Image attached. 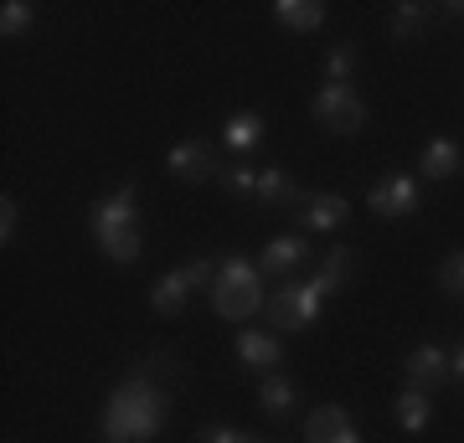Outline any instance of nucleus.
I'll return each mask as SVG.
<instances>
[{"mask_svg":"<svg viewBox=\"0 0 464 443\" xmlns=\"http://www.w3.org/2000/svg\"><path fill=\"white\" fill-rule=\"evenodd\" d=\"M166 408H170V392L155 381L150 366H140L103 402V423H99L103 443H150L160 433V423H166Z\"/></svg>","mask_w":464,"mask_h":443,"instance_id":"1","label":"nucleus"},{"mask_svg":"<svg viewBox=\"0 0 464 443\" xmlns=\"http://www.w3.org/2000/svg\"><path fill=\"white\" fill-rule=\"evenodd\" d=\"M268 304L264 294V274L253 258H222L217 263V284H212V310L217 320H253Z\"/></svg>","mask_w":464,"mask_h":443,"instance_id":"2","label":"nucleus"},{"mask_svg":"<svg viewBox=\"0 0 464 443\" xmlns=\"http://www.w3.org/2000/svg\"><path fill=\"white\" fill-rule=\"evenodd\" d=\"M320 304H325V294L310 279H289L268 294L264 314L274 320V330H310L320 320Z\"/></svg>","mask_w":464,"mask_h":443,"instance_id":"3","label":"nucleus"},{"mask_svg":"<svg viewBox=\"0 0 464 443\" xmlns=\"http://www.w3.org/2000/svg\"><path fill=\"white\" fill-rule=\"evenodd\" d=\"M310 114H315L320 130L331 134H356L366 124V103L351 82H325L315 99H310Z\"/></svg>","mask_w":464,"mask_h":443,"instance_id":"4","label":"nucleus"},{"mask_svg":"<svg viewBox=\"0 0 464 443\" xmlns=\"http://www.w3.org/2000/svg\"><path fill=\"white\" fill-rule=\"evenodd\" d=\"M88 227H93V237L119 232V227H140V191H134V186H119V191L99 197L93 212H88Z\"/></svg>","mask_w":464,"mask_h":443,"instance_id":"5","label":"nucleus"},{"mask_svg":"<svg viewBox=\"0 0 464 443\" xmlns=\"http://www.w3.org/2000/svg\"><path fill=\"white\" fill-rule=\"evenodd\" d=\"M166 165H170V176H176V181L201 186V181H212V176H217V149L207 145V140H181V145H170Z\"/></svg>","mask_w":464,"mask_h":443,"instance_id":"6","label":"nucleus"},{"mask_svg":"<svg viewBox=\"0 0 464 443\" xmlns=\"http://www.w3.org/2000/svg\"><path fill=\"white\" fill-rule=\"evenodd\" d=\"M418 181L413 176H382L372 191H366V207L377 217H413L418 212Z\"/></svg>","mask_w":464,"mask_h":443,"instance_id":"7","label":"nucleus"},{"mask_svg":"<svg viewBox=\"0 0 464 443\" xmlns=\"http://www.w3.org/2000/svg\"><path fill=\"white\" fill-rule=\"evenodd\" d=\"M402 371H408V387L433 392V387H444V381H449V351H444V345H433V341H423V345L408 351Z\"/></svg>","mask_w":464,"mask_h":443,"instance_id":"8","label":"nucleus"},{"mask_svg":"<svg viewBox=\"0 0 464 443\" xmlns=\"http://www.w3.org/2000/svg\"><path fill=\"white\" fill-rule=\"evenodd\" d=\"M351 217V201L335 191H310L299 207V232H341Z\"/></svg>","mask_w":464,"mask_h":443,"instance_id":"9","label":"nucleus"},{"mask_svg":"<svg viewBox=\"0 0 464 443\" xmlns=\"http://www.w3.org/2000/svg\"><path fill=\"white\" fill-rule=\"evenodd\" d=\"M304 443H362V428L351 423L346 408L325 402V408H315L304 418Z\"/></svg>","mask_w":464,"mask_h":443,"instance_id":"10","label":"nucleus"},{"mask_svg":"<svg viewBox=\"0 0 464 443\" xmlns=\"http://www.w3.org/2000/svg\"><path fill=\"white\" fill-rule=\"evenodd\" d=\"M304 258H310V243H304L299 232H289V237H274V243L258 253V274H264V279H289Z\"/></svg>","mask_w":464,"mask_h":443,"instance_id":"11","label":"nucleus"},{"mask_svg":"<svg viewBox=\"0 0 464 443\" xmlns=\"http://www.w3.org/2000/svg\"><path fill=\"white\" fill-rule=\"evenodd\" d=\"M237 361L248 371H279L284 361V345L274 330H237Z\"/></svg>","mask_w":464,"mask_h":443,"instance_id":"12","label":"nucleus"},{"mask_svg":"<svg viewBox=\"0 0 464 443\" xmlns=\"http://www.w3.org/2000/svg\"><path fill=\"white\" fill-rule=\"evenodd\" d=\"M191 274L186 268H170V274H160L155 279V289H150V310L160 314V320H176V314L186 310V299H191Z\"/></svg>","mask_w":464,"mask_h":443,"instance_id":"13","label":"nucleus"},{"mask_svg":"<svg viewBox=\"0 0 464 443\" xmlns=\"http://www.w3.org/2000/svg\"><path fill=\"white\" fill-rule=\"evenodd\" d=\"M418 165H423V181H449V176H459V165H464L459 140L433 134L429 145H423V155H418Z\"/></svg>","mask_w":464,"mask_h":443,"instance_id":"14","label":"nucleus"},{"mask_svg":"<svg viewBox=\"0 0 464 443\" xmlns=\"http://www.w3.org/2000/svg\"><path fill=\"white\" fill-rule=\"evenodd\" d=\"M264 134H268L264 114H253V109H237V114L222 124V145H227L232 155H253V149L264 145Z\"/></svg>","mask_w":464,"mask_h":443,"instance_id":"15","label":"nucleus"},{"mask_svg":"<svg viewBox=\"0 0 464 443\" xmlns=\"http://www.w3.org/2000/svg\"><path fill=\"white\" fill-rule=\"evenodd\" d=\"M274 16H279L284 32L310 36V32L325 26V5H320V0H279V5H274Z\"/></svg>","mask_w":464,"mask_h":443,"instance_id":"16","label":"nucleus"},{"mask_svg":"<svg viewBox=\"0 0 464 443\" xmlns=\"http://www.w3.org/2000/svg\"><path fill=\"white\" fill-rule=\"evenodd\" d=\"M351 274H356V253H351V247H335V253H325V263L315 268L310 284H315L320 294H335L341 284H351Z\"/></svg>","mask_w":464,"mask_h":443,"instance_id":"17","label":"nucleus"},{"mask_svg":"<svg viewBox=\"0 0 464 443\" xmlns=\"http://www.w3.org/2000/svg\"><path fill=\"white\" fill-rule=\"evenodd\" d=\"M392 412H398V423L408 428V433H423V428L433 423V402H429V392H418V387H402Z\"/></svg>","mask_w":464,"mask_h":443,"instance_id":"18","label":"nucleus"},{"mask_svg":"<svg viewBox=\"0 0 464 443\" xmlns=\"http://www.w3.org/2000/svg\"><path fill=\"white\" fill-rule=\"evenodd\" d=\"M295 397H299V387L289 377H279V371H268V377L258 381V408H264L268 418H284V412L295 408Z\"/></svg>","mask_w":464,"mask_h":443,"instance_id":"19","label":"nucleus"},{"mask_svg":"<svg viewBox=\"0 0 464 443\" xmlns=\"http://www.w3.org/2000/svg\"><path fill=\"white\" fill-rule=\"evenodd\" d=\"M99 247H103V258H114V263H134L140 253H145V243H140V227L103 232V237H99Z\"/></svg>","mask_w":464,"mask_h":443,"instance_id":"20","label":"nucleus"},{"mask_svg":"<svg viewBox=\"0 0 464 443\" xmlns=\"http://www.w3.org/2000/svg\"><path fill=\"white\" fill-rule=\"evenodd\" d=\"M253 197L268 201V207H289L299 191H295V181H289L284 170H258V191H253Z\"/></svg>","mask_w":464,"mask_h":443,"instance_id":"21","label":"nucleus"},{"mask_svg":"<svg viewBox=\"0 0 464 443\" xmlns=\"http://www.w3.org/2000/svg\"><path fill=\"white\" fill-rule=\"evenodd\" d=\"M423 26H429V5H418V0H398V5H392V36L408 42V36H418Z\"/></svg>","mask_w":464,"mask_h":443,"instance_id":"22","label":"nucleus"},{"mask_svg":"<svg viewBox=\"0 0 464 443\" xmlns=\"http://www.w3.org/2000/svg\"><path fill=\"white\" fill-rule=\"evenodd\" d=\"M36 21V5H26V0H5L0 5V36L11 42V36H26Z\"/></svg>","mask_w":464,"mask_h":443,"instance_id":"23","label":"nucleus"},{"mask_svg":"<svg viewBox=\"0 0 464 443\" xmlns=\"http://www.w3.org/2000/svg\"><path fill=\"white\" fill-rule=\"evenodd\" d=\"M351 72H356V47H351V42H335V47L325 52V78L351 82Z\"/></svg>","mask_w":464,"mask_h":443,"instance_id":"24","label":"nucleus"},{"mask_svg":"<svg viewBox=\"0 0 464 443\" xmlns=\"http://www.w3.org/2000/svg\"><path fill=\"white\" fill-rule=\"evenodd\" d=\"M439 289L454 299H464V253H449L444 263H439Z\"/></svg>","mask_w":464,"mask_h":443,"instance_id":"25","label":"nucleus"},{"mask_svg":"<svg viewBox=\"0 0 464 443\" xmlns=\"http://www.w3.org/2000/svg\"><path fill=\"white\" fill-rule=\"evenodd\" d=\"M21 237V207L16 197H0V247H11Z\"/></svg>","mask_w":464,"mask_h":443,"instance_id":"26","label":"nucleus"},{"mask_svg":"<svg viewBox=\"0 0 464 443\" xmlns=\"http://www.w3.org/2000/svg\"><path fill=\"white\" fill-rule=\"evenodd\" d=\"M222 181H227V191H237V197H253V191H258V170H253V165H232Z\"/></svg>","mask_w":464,"mask_h":443,"instance_id":"27","label":"nucleus"},{"mask_svg":"<svg viewBox=\"0 0 464 443\" xmlns=\"http://www.w3.org/2000/svg\"><path fill=\"white\" fill-rule=\"evenodd\" d=\"M197 443H248V433H243V428H232V423H217V428H201Z\"/></svg>","mask_w":464,"mask_h":443,"instance_id":"28","label":"nucleus"},{"mask_svg":"<svg viewBox=\"0 0 464 443\" xmlns=\"http://www.w3.org/2000/svg\"><path fill=\"white\" fill-rule=\"evenodd\" d=\"M186 274H191L197 289H212V284H217V263L212 258H191V263H186Z\"/></svg>","mask_w":464,"mask_h":443,"instance_id":"29","label":"nucleus"},{"mask_svg":"<svg viewBox=\"0 0 464 443\" xmlns=\"http://www.w3.org/2000/svg\"><path fill=\"white\" fill-rule=\"evenodd\" d=\"M449 377H459V381H464V341L454 345V356H449Z\"/></svg>","mask_w":464,"mask_h":443,"instance_id":"30","label":"nucleus"},{"mask_svg":"<svg viewBox=\"0 0 464 443\" xmlns=\"http://www.w3.org/2000/svg\"><path fill=\"white\" fill-rule=\"evenodd\" d=\"M449 16H459V21H464V0H449Z\"/></svg>","mask_w":464,"mask_h":443,"instance_id":"31","label":"nucleus"},{"mask_svg":"<svg viewBox=\"0 0 464 443\" xmlns=\"http://www.w3.org/2000/svg\"><path fill=\"white\" fill-rule=\"evenodd\" d=\"M248 443H253V438H248Z\"/></svg>","mask_w":464,"mask_h":443,"instance_id":"32","label":"nucleus"}]
</instances>
